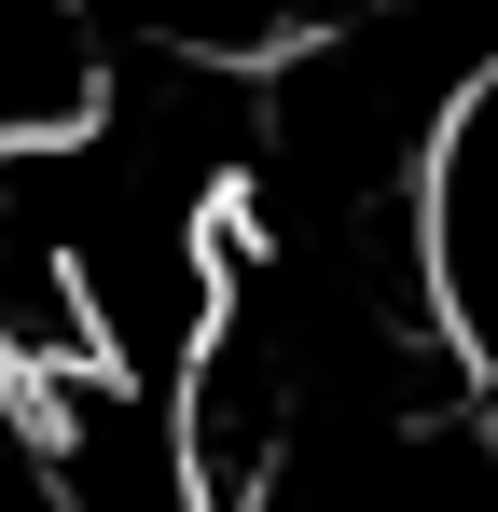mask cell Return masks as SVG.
I'll list each match as a JSON object with an SVG mask.
<instances>
[{"label":"cell","instance_id":"cell-1","mask_svg":"<svg viewBox=\"0 0 498 512\" xmlns=\"http://www.w3.org/2000/svg\"><path fill=\"white\" fill-rule=\"evenodd\" d=\"M415 277L443 346H471L498 374V56L443 97L429 153H415Z\"/></svg>","mask_w":498,"mask_h":512}]
</instances>
